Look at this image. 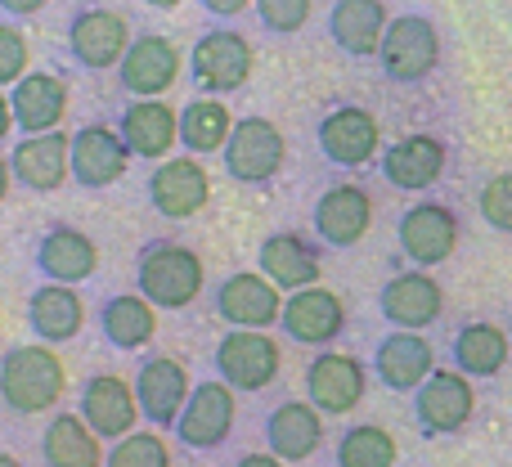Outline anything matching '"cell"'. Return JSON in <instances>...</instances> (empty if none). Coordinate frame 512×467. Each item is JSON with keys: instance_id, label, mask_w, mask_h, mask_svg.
<instances>
[{"instance_id": "1", "label": "cell", "mask_w": 512, "mask_h": 467, "mask_svg": "<svg viewBox=\"0 0 512 467\" xmlns=\"http://www.w3.org/2000/svg\"><path fill=\"white\" fill-rule=\"evenodd\" d=\"M63 387H68V373L50 342L14 346L0 360V400L14 414H50L63 400Z\"/></svg>"}, {"instance_id": "2", "label": "cell", "mask_w": 512, "mask_h": 467, "mask_svg": "<svg viewBox=\"0 0 512 467\" xmlns=\"http://www.w3.org/2000/svg\"><path fill=\"white\" fill-rule=\"evenodd\" d=\"M135 283H140V292L158 310H185L203 297L207 270L194 247L162 238V243H149L140 252V261H135Z\"/></svg>"}, {"instance_id": "3", "label": "cell", "mask_w": 512, "mask_h": 467, "mask_svg": "<svg viewBox=\"0 0 512 467\" xmlns=\"http://www.w3.org/2000/svg\"><path fill=\"white\" fill-rule=\"evenodd\" d=\"M378 63L387 72V81L396 86H418L436 72L441 63V32H436L432 18L423 14H400L387 23V36H382Z\"/></svg>"}, {"instance_id": "4", "label": "cell", "mask_w": 512, "mask_h": 467, "mask_svg": "<svg viewBox=\"0 0 512 467\" xmlns=\"http://www.w3.org/2000/svg\"><path fill=\"white\" fill-rule=\"evenodd\" d=\"M221 158H225L230 180H239V185H270L283 171L288 140H283V131L270 117H243V122H234Z\"/></svg>"}, {"instance_id": "5", "label": "cell", "mask_w": 512, "mask_h": 467, "mask_svg": "<svg viewBox=\"0 0 512 467\" xmlns=\"http://www.w3.org/2000/svg\"><path fill=\"white\" fill-rule=\"evenodd\" d=\"M212 364L234 391H265L279 378L283 351L274 337H265V328H230L216 342Z\"/></svg>"}, {"instance_id": "6", "label": "cell", "mask_w": 512, "mask_h": 467, "mask_svg": "<svg viewBox=\"0 0 512 467\" xmlns=\"http://www.w3.org/2000/svg\"><path fill=\"white\" fill-rule=\"evenodd\" d=\"M252 63H256V54H252L248 36L230 32V27H216V32L198 36V45L189 50V72L212 95H230V90L248 86Z\"/></svg>"}, {"instance_id": "7", "label": "cell", "mask_w": 512, "mask_h": 467, "mask_svg": "<svg viewBox=\"0 0 512 467\" xmlns=\"http://www.w3.org/2000/svg\"><path fill=\"white\" fill-rule=\"evenodd\" d=\"M234 414H239V405H234L230 382H198L176 418V441L185 450H216V445L230 441Z\"/></svg>"}, {"instance_id": "8", "label": "cell", "mask_w": 512, "mask_h": 467, "mask_svg": "<svg viewBox=\"0 0 512 467\" xmlns=\"http://www.w3.org/2000/svg\"><path fill=\"white\" fill-rule=\"evenodd\" d=\"M279 292L283 288L270 279V274L234 270V274H225V279L216 283L212 310L230 328H270V324H279V315H283Z\"/></svg>"}, {"instance_id": "9", "label": "cell", "mask_w": 512, "mask_h": 467, "mask_svg": "<svg viewBox=\"0 0 512 467\" xmlns=\"http://www.w3.org/2000/svg\"><path fill=\"white\" fill-rule=\"evenodd\" d=\"M472 409H477V391L463 369H432V378L414 391V418L427 436H450L468 427Z\"/></svg>"}, {"instance_id": "10", "label": "cell", "mask_w": 512, "mask_h": 467, "mask_svg": "<svg viewBox=\"0 0 512 467\" xmlns=\"http://www.w3.org/2000/svg\"><path fill=\"white\" fill-rule=\"evenodd\" d=\"M212 198V180H207V167L198 162V153L189 158H162L149 176V203L158 216L167 221H189L198 216Z\"/></svg>"}, {"instance_id": "11", "label": "cell", "mask_w": 512, "mask_h": 467, "mask_svg": "<svg viewBox=\"0 0 512 467\" xmlns=\"http://www.w3.org/2000/svg\"><path fill=\"white\" fill-rule=\"evenodd\" d=\"M131 50V23L117 9H81L68 23V54L90 72L117 68L122 54Z\"/></svg>"}, {"instance_id": "12", "label": "cell", "mask_w": 512, "mask_h": 467, "mask_svg": "<svg viewBox=\"0 0 512 467\" xmlns=\"http://www.w3.org/2000/svg\"><path fill=\"white\" fill-rule=\"evenodd\" d=\"M364 387H369V373L346 351H319L306 364V400L319 414H351L364 400Z\"/></svg>"}, {"instance_id": "13", "label": "cell", "mask_w": 512, "mask_h": 467, "mask_svg": "<svg viewBox=\"0 0 512 467\" xmlns=\"http://www.w3.org/2000/svg\"><path fill=\"white\" fill-rule=\"evenodd\" d=\"M315 140H319V153H324L333 167H364V162H373L382 149V126L369 108L342 104L319 122Z\"/></svg>"}, {"instance_id": "14", "label": "cell", "mask_w": 512, "mask_h": 467, "mask_svg": "<svg viewBox=\"0 0 512 467\" xmlns=\"http://www.w3.org/2000/svg\"><path fill=\"white\" fill-rule=\"evenodd\" d=\"M400 252L409 256L414 265L432 270V265L450 261L454 247H459V216L450 212L445 203H414L396 225Z\"/></svg>"}, {"instance_id": "15", "label": "cell", "mask_w": 512, "mask_h": 467, "mask_svg": "<svg viewBox=\"0 0 512 467\" xmlns=\"http://www.w3.org/2000/svg\"><path fill=\"white\" fill-rule=\"evenodd\" d=\"M279 328H283V337H292V342H301V346H328V342L342 337L346 306H342L337 292L310 283V288L288 292L283 315H279Z\"/></svg>"}, {"instance_id": "16", "label": "cell", "mask_w": 512, "mask_h": 467, "mask_svg": "<svg viewBox=\"0 0 512 467\" xmlns=\"http://www.w3.org/2000/svg\"><path fill=\"white\" fill-rule=\"evenodd\" d=\"M180 77V50L158 32H144L131 41V50L117 63V81H122L126 95L135 99H158L176 86Z\"/></svg>"}, {"instance_id": "17", "label": "cell", "mask_w": 512, "mask_h": 467, "mask_svg": "<svg viewBox=\"0 0 512 467\" xmlns=\"http://www.w3.org/2000/svg\"><path fill=\"white\" fill-rule=\"evenodd\" d=\"M131 144L122 140V131H113V126H81L77 135H72V180H77L81 189H108L117 185V180L126 176V167H131Z\"/></svg>"}, {"instance_id": "18", "label": "cell", "mask_w": 512, "mask_h": 467, "mask_svg": "<svg viewBox=\"0 0 512 467\" xmlns=\"http://www.w3.org/2000/svg\"><path fill=\"white\" fill-rule=\"evenodd\" d=\"M14 180L32 194H54L63 180H72V135L63 131H41V135H23L9 153Z\"/></svg>"}, {"instance_id": "19", "label": "cell", "mask_w": 512, "mask_h": 467, "mask_svg": "<svg viewBox=\"0 0 512 467\" xmlns=\"http://www.w3.org/2000/svg\"><path fill=\"white\" fill-rule=\"evenodd\" d=\"M378 310H382V319H387V324L418 328V333H423L427 324H436V319H441L445 292H441V283H436L432 274H423V265H418V270L391 274V279L382 283Z\"/></svg>"}, {"instance_id": "20", "label": "cell", "mask_w": 512, "mask_h": 467, "mask_svg": "<svg viewBox=\"0 0 512 467\" xmlns=\"http://www.w3.org/2000/svg\"><path fill=\"white\" fill-rule=\"evenodd\" d=\"M189 391H194V382H189L185 364L171 360V355H153L135 373V400H140L144 423H153V427H176Z\"/></svg>"}, {"instance_id": "21", "label": "cell", "mask_w": 512, "mask_h": 467, "mask_svg": "<svg viewBox=\"0 0 512 467\" xmlns=\"http://www.w3.org/2000/svg\"><path fill=\"white\" fill-rule=\"evenodd\" d=\"M436 369V351L418 328H396L373 351V373L387 391H418Z\"/></svg>"}, {"instance_id": "22", "label": "cell", "mask_w": 512, "mask_h": 467, "mask_svg": "<svg viewBox=\"0 0 512 467\" xmlns=\"http://www.w3.org/2000/svg\"><path fill=\"white\" fill-rule=\"evenodd\" d=\"M81 418L95 427L104 441H122L126 432H135V418L140 414V400H135V387L117 373H95L81 391Z\"/></svg>"}, {"instance_id": "23", "label": "cell", "mask_w": 512, "mask_h": 467, "mask_svg": "<svg viewBox=\"0 0 512 467\" xmlns=\"http://www.w3.org/2000/svg\"><path fill=\"white\" fill-rule=\"evenodd\" d=\"M27 328L36 333V342H50V346L72 342L86 328V301L77 297V283L45 279L27 297Z\"/></svg>"}, {"instance_id": "24", "label": "cell", "mask_w": 512, "mask_h": 467, "mask_svg": "<svg viewBox=\"0 0 512 467\" xmlns=\"http://www.w3.org/2000/svg\"><path fill=\"white\" fill-rule=\"evenodd\" d=\"M382 176L400 194H423L445 176V144L436 135H405L382 153Z\"/></svg>"}, {"instance_id": "25", "label": "cell", "mask_w": 512, "mask_h": 467, "mask_svg": "<svg viewBox=\"0 0 512 467\" xmlns=\"http://www.w3.org/2000/svg\"><path fill=\"white\" fill-rule=\"evenodd\" d=\"M373 225V198L360 185H333L315 203V234L328 247H355Z\"/></svg>"}, {"instance_id": "26", "label": "cell", "mask_w": 512, "mask_h": 467, "mask_svg": "<svg viewBox=\"0 0 512 467\" xmlns=\"http://www.w3.org/2000/svg\"><path fill=\"white\" fill-rule=\"evenodd\" d=\"M265 445L283 463H301L324 445V414L310 400H283L265 418Z\"/></svg>"}, {"instance_id": "27", "label": "cell", "mask_w": 512, "mask_h": 467, "mask_svg": "<svg viewBox=\"0 0 512 467\" xmlns=\"http://www.w3.org/2000/svg\"><path fill=\"white\" fill-rule=\"evenodd\" d=\"M99 270V243L72 225H54L36 243V274L54 283H86Z\"/></svg>"}, {"instance_id": "28", "label": "cell", "mask_w": 512, "mask_h": 467, "mask_svg": "<svg viewBox=\"0 0 512 467\" xmlns=\"http://www.w3.org/2000/svg\"><path fill=\"white\" fill-rule=\"evenodd\" d=\"M387 5L382 0H337L328 9V36L351 59H373L387 36Z\"/></svg>"}, {"instance_id": "29", "label": "cell", "mask_w": 512, "mask_h": 467, "mask_svg": "<svg viewBox=\"0 0 512 467\" xmlns=\"http://www.w3.org/2000/svg\"><path fill=\"white\" fill-rule=\"evenodd\" d=\"M117 131L131 144L135 158L162 162L171 153V144H180V113H171V104H162V99H135V104L122 108Z\"/></svg>"}, {"instance_id": "30", "label": "cell", "mask_w": 512, "mask_h": 467, "mask_svg": "<svg viewBox=\"0 0 512 467\" xmlns=\"http://www.w3.org/2000/svg\"><path fill=\"white\" fill-rule=\"evenodd\" d=\"M9 104H14V122L23 135L59 131L63 113H68V86L54 72H27V77L14 81Z\"/></svg>"}, {"instance_id": "31", "label": "cell", "mask_w": 512, "mask_h": 467, "mask_svg": "<svg viewBox=\"0 0 512 467\" xmlns=\"http://www.w3.org/2000/svg\"><path fill=\"white\" fill-rule=\"evenodd\" d=\"M158 333V306L144 292H117L99 306V337L113 351H140Z\"/></svg>"}, {"instance_id": "32", "label": "cell", "mask_w": 512, "mask_h": 467, "mask_svg": "<svg viewBox=\"0 0 512 467\" xmlns=\"http://www.w3.org/2000/svg\"><path fill=\"white\" fill-rule=\"evenodd\" d=\"M104 436L86 423V418H72V414H59L45 423L41 432V459L45 467H99L108 450H99Z\"/></svg>"}, {"instance_id": "33", "label": "cell", "mask_w": 512, "mask_h": 467, "mask_svg": "<svg viewBox=\"0 0 512 467\" xmlns=\"http://www.w3.org/2000/svg\"><path fill=\"white\" fill-rule=\"evenodd\" d=\"M256 265H261V274H270L283 292L319 283V256L301 234H270L261 243V252H256Z\"/></svg>"}, {"instance_id": "34", "label": "cell", "mask_w": 512, "mask_h": 467, "mask_svg": "<svg viewBox=\"0 0 512 467\" xmlns=\"http://www.w3.org/2000/svg\"><path fill=\"white\" fill-rule=\"evenodd\" d=\"M450 351H454V364H459L468 378H495V373L508 364L512 333L486 324V319H477V324H463L459 328V337H454Z\"/></svg>"}, {"instance_id": "35", "label": "cell", "mask_w": 512, "mask_h": 467, "mask_svg": "<svg viewBox=\"0 0 512 467\" xmlns=\"http://www.w3.org/2000/svg\"><path fill=\"white\" fill-rule=\"evenodd\" d=\"M230 131H234V117L221 99H194V104H185V113H180V144H185L189 153H198V158H203V153H221Z\"/></svg>"}, {"instance_id": "36", "label": "cell", "mask_w": 512, "mask_h": 467, "mask_svg": "<svg viewBox=\"0 0 512 467\" xmlns=\"http://www.w3.org/2000/svg\"><path fill=\"white\" fill-rule=\"evenodd\" d=\"M396 436L378 423H360L337 441V467H396Z\"/></svg>"}, {"instance_id": "37", "label": "cell", "mask_w": 512, "mask_h": 467, "mask_svg": "<svg viewBox=\"0 0 512 467\" xmlns=\"http://www.w3.org/2000/svg\"><path fill=\"white\" fill-rule=\"evenodd\" d=\"M104 467H171V445L158 432H126L104 454Z\"/></svg>"}, {"instance_id": "38", "label": "cell", "mask_w": 512, "mask_h": 467, "mask_svg": "<svg viewBox=\"0 0 512 467\" xmlns=\"http://www.w3.org/2000/svg\"><path fill=\"white\" fill-rule=\"evenodd\" d=\"M477 207H481V221H486L490 230L512 234V171L486 180V189H481Z\"/></svg>"}, {"instance_id": "39", "label": "cell", "mask_w": 512, "mask_h": 467, "mask_svg": "<svg viewBox=\"0 0 512 467\" xmlns=\"http://www.w3.org/2000/svg\"><path fill=\"white\" fill-rule=\"evenodd\" d=\"M256 18H261L270 32L292 36L310 23V0H256Z\"/></svg>"}, {"instance_id": "40", "label": "cell", "mask_w": 512, "mask_h": 467, "mask_svg": "<svg viewBox=\"0 0 512 467\" xmlns=\"http://www.w3.org/2000/svg\"><path fill=\"white\" fill-rule=\"evenodd\" d=\"M27 36L14 23H0V86H14L18 77H27Z\"/></svg>"}, {"instance_id": "41", "label": "cell", "mask_w": 512, "mask_h": 467, "mask_svg": "<svg viewBox=\"0 0 512 467\" xmlns=\"http://www.w3.org/2000/svg\"><path fill=\"white\" fill-rule=\"evenodd\" d=\"M198 5H203L212 18H239L248 5H256V0H198Z\"/></svg>"}, {"instance_id": "42", "label": "cell", "mask_w": 512, "mask_h": 467, "mask_svg": "<svg viewBox=\"0 0 512 467\" xmlns=\"http://www.w3.org/2000/svg\"><path fill=\"white\" fill-rule=\"evenodd\" d=\"M45 5H50V0H0V9L14 18H32V14H41Z\"/></svg>"}, {"instance_id": "43", "label": "cell", "mask_w": 512, "mask_h": 467, "mask_svg": "<svg viewBox=\"0 0 512 467\" xmlns=\"http://www.w3.org/2000/svg\"><path fill=\"white\" fill-rule=\"evenodd\" d=\"M234 467H283V459H279V454H243V459L239 463H234Z\"/></svg>"}, {"instance_id": "44", "label": "cell", "mask_w": 512, "mask_h": 467, "mask_svg": "<svg viewBox=\"0 0 512 467\" xmlns=\"http://www.w3.org/2000/svg\"><path fill=\"white\" fill-rule=\"evenodd\" d=\"M14 104H9V95H5V90H0V140H5V135L9 131H14Z\"/></svg>"}, {"instance_id": "45", "label": "cell", "mask_w": 512, "mask_h": 467, "mask_svg": "<svg viewBox=\"0 0 512 467\" xmlns=\"http://www.w3.org/2000/svg\"><path fill=\"white\" fill-rule=\"evenodd\" d=\"M9 185H14V167H9V158H0V203H5Z\"/></svg>"}, {"instance_id": "46", "label": "cell", "mask_w": 512, "mask_h": 467, "mask_svg": "<svg viewBox=\"0 0 512 467\" xmlns=\"http://www.w3.org/2000/svg\"><path fill=\"white\" fill-rule=\"evenodd\" d=\"M144 5H153V9H176V5H185V0H144Z\"/></svg>"}, {"instance_id": "47", "label": "cell", "mask_w": 512, "mask_h": 467, "mask_svg": "<svg viewBox=\"0 0 512 467\" xmlns=\"http://www.w3.org/2000/svg\"><path fill=\"white\" fill-rule=\"evenodd\" d=\"M0 467H23V463H18L14 454H0Z\"/></svg>"}, {"instance_id": "48", "label": "cell", "mask_w": 512, "mask_h": 467, "mask_svg": "<svg viewBox=\"0 0 512 467\" xmlns=\"http://www.w3.org/2000/svg\"><path fill=\"white\" fill-rule=\"evenodd\" d=\"M0 324H5V319H0Z\"/></svg>"}]
</instances>
